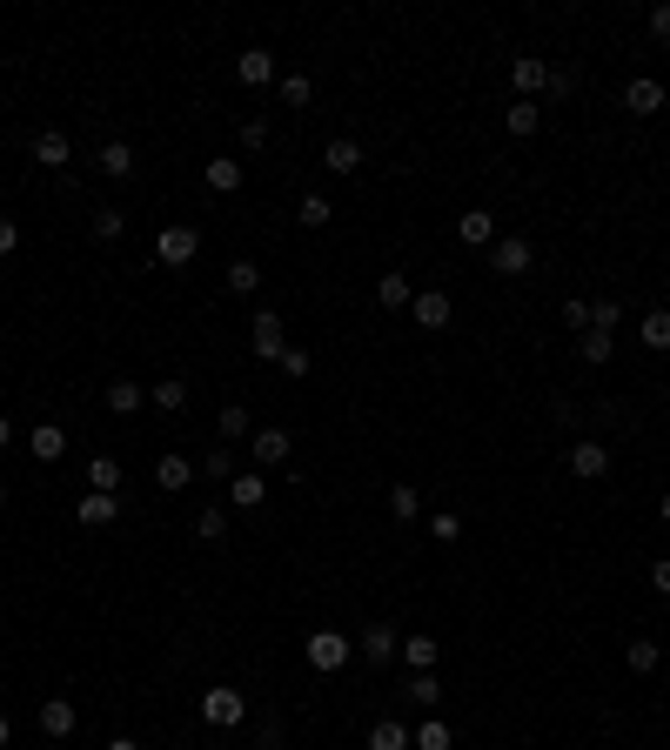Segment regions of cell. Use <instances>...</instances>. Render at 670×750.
Segmentation results:
<instances>
[{
	"instance_id": "1",
	"label": "cell",
	"mask_w": 670,
	"mask_h": 750,
	"mask_svg": "<svg viewBox=\"0 0 670 750\" xmlns=\"http://www.w3.org/2000/svg\"><path fill=\"white\" fill-rule=\"evenodd\" d=\"M302 657H309V670L329 677V670H342V663L356 657V637H342V630H309V637H302Z\"/></svg>"
},
{
	"instance_id": "2",
	"label": "cell",
	"mask_w": 670,
	"mask_h": 750,
	"mask_svg": "<svg viewBox=\"0 0 670 750\" xmlns=\"http://www.w3.org/2000/svg\"><path fill=\"white\" fill-rule=\"evenodd\" d=\"M248 717V697L235 684H208L201 690V724H215V730H235Z\"/></svg>"
},
{
	"instance_id": "3",
	"label": "cell",
	"mask_w": 670,
	"mask_h": 750,
	"mask_svg": "<svg viewBox=\"0 0 670 750\" xmlns=\"http://www.w3.org/2000/svg\"><path fill=\"white\" fill-rule=\"evenodd\" d=\"M195 255H201V235L188 228V221H168V228L155 235V262L161 268H188Z\"/></svg>"
},
{
	"instance_id": "4",
	"label": "cell",
	"mask_w": 670,
	"mask_h": 750,
	"mask_svg": "<svg viewBox=\"0 0 670 750\" xmlns=\"http://www.w3.org/2000/svg\"><path fill=\"white\" fill-rule=\"evenodd\" d=\"M248 342H255V355H262V362H282V349H289L282 315H275V309H255V315H248Z\"/></svg>"
},
{
	"instance_id": "5",
	"label": "cell",
	"mask_w": 670,
	"mask_h": 750,
	"mask_svg": "<svg viewBox=\"0 0 670 750\" xmlns=\"http://www.w3.org/2000/svg\"><path fill=\"white\" fill-rule=\"evenodd\" d=\"M490 268H496V275H530V268H536V248H530V235H496V248H490Z\"/></svg>"
},
{
	"instance_id": "6",
	"label": "cell",
	"mask_w": 670,
	"mask_h": 750,
	"mask_svg": "<svg viewBox=\"0 0 670 750\" xmlns=\"http://www.w3.org/2000/svg\"><path fill=\"white\" fill-rule=\"evenodd\" d=\"M356 657L376 663V670H389V657H402V637L389 630V623H369V630L356 637Z\"/></svg>"
},
{
	"instance_id": "7",
	"label": "cell",
	"mask_w": 670,
	"mask_h": 750,
	"mask_svg": "<svg viewBox=\"0 0 670 750\" xmlns=\"http://www.w3.org/2000/svg\"><path fill=\"white\" fill-rule=\"evenodd\" d=\"M550 74H557V67L543 61V54H523V61H510V81H516V101H536V94L550 88Z\"/></svg>"
},
{
	"instance_id": "8",
	"label": "cell",
	"mask_w": 670,
	"mask_h": 750,
	"mask_svg": "<svg viewBox=\"0 0 670 750\" xmlns=\"http://www.w3.org/2000/svg\"><path fill=\"white\" fill-rule=\"evenodd\" d=\"M449 295L443 288H416V302H409V322H416V329H449Z\"/></svg>"
},
{
	"instance_id": "9",
	"label": "cell",
	"mask_w": 670,
	"mask_h": 750,
	"mask_svg": "<svg viewBox=\"0 0 670 750\" xmlns=\"http://www.w3.org/2000/svg\"><path fill=\"white\" fill-rule=\"evenodd\" d=\"M248 449H255V469L268 476V469H282V463H289V449H295V442H289V429H255V436H248Z\"/></svg>"
},
{
	"instance_id": "10",
	"label": "cell",
	"mask_w": 670,
	"mask_h": 750,
	"mask_svg": "<svg viewBox=\"0 0 670 750\" xmlns=\"http://www.w3.org/2000/svg\"><path fill=\"white\" fill-rule=\"evenodd\" d=\"M235 81H242V88H268V81H275V54H268V47H242V54H235Z\"/></svg>"
},
{
	"instance_id": "11",
	"label": "cell",
	"mask_w": 670,
	"mask_h": 750,
	"mask_svg": "<svg viewBox=\"0 0 670 750\" xmlns=\"http://www.w3.org/2000/svg\"><path fill=\"white\" fill-rule=\"evenodd\" d=\"M456 242L496 248V215H490V208H463V215H456Z\"/></svg>"
},
{
	"instance_id": "12",
	"label": "cell",
	"mask_w": 670,
	"mask_h": 750,
	"mask_svg": "<svg viewBox=\"0 0 670 750\" xmlns=\"http://www.w3.org/2000/svg\"><path fill=\"white\" fill-rule=\"evenodd\" d=\"M27 449H34V463H61L67 456V429L61 422H34V429H27Z\"/></svg>"
},
{
	"instance_id": "13",
	"label": "cell",
	"mask_w": 670,
	"mask_h": 750,
	"mask_svg": "<svg viewBox=\"0 0 670 750\" xmlns=\"http://www.w3.org/2000/svg\"><path fill=\"white\" fill-rule=\"evenodd\" d=\"M570 476H577V483L610 476V449H603V442H577V449H570Z\"/></svg>"
},
{
	"instance_id": "14",
	"label": "cell",
	"mask_w": 670,
	"mask_h": 750,
	"mask_svg": "<svg viewBox=\"0 0 670 750\" xmlns=\"http://www.w3.org/2000/svg\"><path fill=\"white\" fill-rule=\"evenodd\" d=\"M228 503H235V509H262V503H268V476H262V469H235Z\"/></svg>"
},
{
	"instance_id": "15",
	"label": "cell",
	"mask_w": 670,
	"mask_h": 750,
	"mask_svg": "<svg viewBox=\"0 0 670 750\" xmlns=\"http://www.w3.org/2000/svg\"><path fill=\"white\" fill-rule=\"evenodd\" d=\"M34 161H41V168H67V161H74L67 128H41V134H34Z\"/></svg>"
},
{
	"instance_id": "16",
	"label": "cell",
	"mask_w": 670,
	"mask_h": 750,
	"mask_svg": "<svg viewBox=\"0 0 670 750\" xmlns=\"http://www.w3.org/2000/svg\"><path fill=\"white\" fill-rule=\"evenodd\" d=\"M88 530H108V523H121V496H101V489H88L81 496V509H74Z\"/></svg>"
},
{
	"instance_id": "17",
	"label": "cell",
	"mask_w": 670,
	"mask_h": 750,
	"mask_svg": "<svg viewBox=\"0 0 670 750\" xmlns=\"http://www.w3.org/2000/svg\"><path fill=\"white\" fill-rule=\"evenodd\" d=\"M74 724H81V717H74V704H67V697H47V704H41V737H54V744H61V737H74Z\"/></svg>"
},
{
	"instance_id": "18",
	"label": "cell",
	"mask_w": 670,
	"mask_h": 750,
	"mask_svg": "<svg viewBox=\"0 0 670 750\" xmlns=\"http://www.w3.org/2000/svg\"><path fill=\"white\" fill-rule=\"evenodd\" d=\"M624 108H630V114H657V108H664V81L637 74V81L624 88Z\"/></svg>"
},
{
	"instance_id": "19",
	"label": "cell",
	"mask_w": 670,
	"mask_h": 750,
	"mask_svg": "<svg viewBox=\"0 0 670 750\" xmlns=\"http://www.w3.org/2000/svg\"><path fill=\"white\" fill-rule=\"evenodd\" d=\"M503 128H510L516 141H530V134L543 128V101H510V108H503Z\"/></svg>"
},
{
	"instance_id": "20",
	"label": "cell",
	"mask_w": 670,
	"mask_h": 750,
	"mask_svg": "<svg viewBox=\"0 0 670 750\" xmlns=\"http://www.w3.org/2000/svg\"><path fill=\"white\" fill-rule=\"evenodd\" d=\"M376 302H382V309H389V315L416 302V288H409V275H402V268H389V275H382V282H376Z\"/></svg>"
},
{
	"instance_id": "21",
	"label": "cell",
	"mask_w": 670,
	"mask_h": 750,
	"mask_svg": "<svg viewBox=\"0 0 670 750\" xmlns=\"http://www.w3.org/2000/svg\"><path fill=\"white\" fill-rule=\"evenodd\" d=\"M155 483L168 489V496H181V489L195 483V463H188V456H161V463H155Z\"/></svg>"
},
{
	"instance_id": "22",
	"label": "cell",
	"mask_w": 670,
	"mask_h": 750,
	"mask_svg": "<svg viewBox=\"0 0 670 750\" xmlns=\"http://www.w3.org/2000/svg\"><path fill=\"white\" fill-rule=\"evenodd\" d=\"M322 168H329V175H356V168H362V148L342 134V141H329V148H322Z\"/></svg>"
},
{
	"instance_id": "23",
	"label": "cell",
	"mask_w": 670,
	"mask_h": 750,
	"mask_svg": "<svg viewBox=\"0 0 670 750\" xmlns=\"http://www.w3.org/2000/svg\"><path fill=\"white\" fill-rule=\"evenodd\" d=\"M201 181H208V188H215V195H235V188H242V161L215 155V161H208V168H201Z\"/></svg>"
},
{
	"instance_id": "24",
	"label": "cell",
	"mask_w": 670,
	"mask_h": 750,
	"mask_svg": "<svg viewBox=\"0 0 670 750\" xmlns=\"http://www.w3.org/2000/svg\"><path fill=\"white\" fill-rule=\"evenodd\" d=\"M141 402H148V389H141V382H128V375H114V382H108V409H114V416H134Z\"/></svg>"
},
{
	"instance_id": "25",
	"label": "cell",
	"mask_w": 670,
	"mask_h": 750,
	"mask_svg": "<svg viewBox=\"0 0 670 750\" xmlns=\"http://www.w3.org/2000/svg\"><path fill=\"white\" fill-rule=\"evenodd\" d=\"M148 402L168 409V416H181V409H188V382H181V375H161L155 389H148Z\"/></svg>"
},
{
	"instance_id": "26",
	"label": "cell",
	"mask_w": 670,
	"mask_h": 750,
	"mask_svg": "<svg viewBox=\"0 0 670 750\" xmlns=\"http://www.w3.org/2000/svg\"><path fill=\"white\" fill-rule=\"evenodd\" d=\"M402 663H409V670H436V663H443V643L436 637H402Z\"/></svg>"
},
{
	"instance_id": "27",
	"label": "cell",
	"mask_w": 670,
	"mask_h": 750,
	"mask_svg": "<svg viewBox=\"0 0 670 750\" xmlns=\"http://www.w3.org/2000/svg\"><path fill=\"white\" fill-rule=\"evenodd\" d=\"M94 168H101V175H114V181H128V175H134V148H128V141H108V148L94 155Z\"/></svg>"
},
{
	"instance_id": "28",
	"label": "cell",
	"mask_w": 670,
	"mask_h": 750,
	"mask_svg": "<svg viewBox=\"0 0 670 750\" xmlns=\"http://www.w3.org/2000/svg\"><path fill=\"white\" fill-rule=\"evenodd\" d=\"M416 737L396 724V717H382V724H369V750H409Z\"/></svg>"
},
{
	"instance_id": "29",
	"label": "cell",
	"mask_w": 670,
	"mask_h": 750,
	"mask_svg": "<svg viewBox=\"0 0 670 750\" xmlns=\"http://www.w3.org/2000/svg\"><path fill=\"white\" fill-rule=\"evenodd\" d=\"M637 342H644V349H670V309H650L644 322H637Z\"/></svg>"
},
{
	"instance_id": "30",
	"label": "cell",
	"mask_w": 670,
	"mask_h": 750,
	"mask_svg": "<svg viewBox=\"0 0 670 750\" xmlns=\"http://www.w3.org/2000/svg\"><path fill=\"white\" fill-rule=\"evenodd\" d=\"M88 489H101V496H121V463H114V456H94V463H88Z\"/></svg>"
},
{
	"instance_id": "31",
	"label": "cell",
	"mask_w": 670,
	"mask_h": 750,
	"mask_svg": "<svg viewBox=\"0 0 670 750\" xmlns=\"http://www.w3.org/2000/svg\"><path fill=\"white\" fill-rule=\"evenodd\" d=\"M409 704H423V710L443 704V684H436V670H409Z\"/></svg>"
},
{
	"instance_id": "32",
	"label": "cell",
	"mask_w": 670,
	"mask_h": 750,
	"mask_svg": "<svg viewBox=\"0 0 670 750\" xmlns=\"http://www.w3.org/2000/svg\"><path fill=\"white\" fill-rule=\"evenodd\" d=\"M389 516H396V523H416V516H423V503H416V483H389Z\"/></svg>"
},
{
	"instance_id": "33",
	"label": "cell",
	"mask_w": 670,
	"mask_h": 750,
	"mask_svg": "<svg viewBox=\"0 0 670 750\" xmlns=\"http://www.w3.org/2000/svg\"><path fill=\"white\" fill-rule=\"evenodd\" d=\"M624 663H630V670H637V677H650V670H657V663H664V643L637 637V643H630V650H624Z\"/></svg>"
},
{
	"instance_id": "34",
	"label": "cell",
	"mask_w": 670,
	"mask_h": 750,
	"mask_svg": "<svg viewBox=\"0 0 670 750\" xmlns=\"http://www.w3.org/2000/svg\"><path fill=\"white\" fill-rule=\"evenodd\" d=\"M295 221H302V228H329V221H335L329 195H302V201H295Z\"/></svg>"
},
{
	"instance_id": "35",
	"label": "cell",
	"mask_w": 670,
	"mask_h": 750,
	"mask_svg": "<svg viewBox=\"0 0 670 750\" xmlns=\"http://www.w3.org/2000/svg\"><path fill=\"white\" fill-rule=\"evenodd\" d=\"M409 737H416V750H456V737H449V724H443V717H429V724H416Z\"/></svg>"
},
{
	"instance_id": "36",
	"label": "cell",
	"mask_w": 670,
	"mask_h": 750,
	"mask_svg": "<svg viewBox=\"0 0 670 750\" xmlns=\"http://www.w3.org/2000/svg\"><path fill=\"white\" fill-rule=\"evenodd\" d=\"M195 536H201V543H222V536H228V509H222V503H208V509L195 516Z\"/></svg>"
},
{
	"instance_id": "37",
	"label": "cell",
	"mask_w": 670,
	"mask_h": 750,
	"mask_svg": "<svg viewBox=\"0 0 670 750\" xmlns=\"http://www.w3.org/2000/svg\"><path fill=\"white\" fill-rule=\"evenodd\" d=\"M215 429H222V442H242V436H255V422H248V409H242V402H228Z\"/></svg>"
},
{
	"instance_id": "38",
	"label": "cell",
	"mask_w": 670,
	"mask_h": 750,
	"mask_svg": "<svg viewBox=\"0 0 670 750\" xmlns=\"http://www.w3.org/2000/svg\"><path fill=\"white\" fill-rule=\"evenodd\" d=\"M617 355V335L610 329H583V362H610Z\"/></svg>"
},
{
	"instance_id": "39",
	"label": "cell",
	"mask_w": 670,
	"mask_h": 750,
	"mask_svg": "<svg viewBox=\"0 0 670 750\" xmlns=\"http://www.w3.org/2000/svg\"><path fill=\"white\" fill-rule=\"evenodd\" d=\"M255 288H262V268H255V262L228 268V295H255Z\"/></svg>"
},
{
	"instance_id": "40",
	"label": "cell",
	"mask_w": 670,
	"mask_h": 750,
	"mask_svg": "<svg viewBox=\"0 0 670 750\" xmlns=\"http://www.w3.org/2000/svg\"><path fill=\"white\" fill-rule=\"evenodd\" d=\"M201 476H215V483H235V463H228V442H222V449H208V456H201Z\"/></svg>"
},
{
	"instance_id": "41",
	"label": "cell",
	"mask_w": 670,
	"mask_h": 750,
	"mask_svg": "<svg viewBox=\"0 0 670 750\" xmlns=\"http://www.w3.org/2000/svg\"><path fill=\"white\" fill-rule=\"evenodd\" d=\"M309 94H315L309 74H282V101H289V108H309Z\"/></svg>"
},
{
	"instance_id": "42",
	"label": "cell",
	"mask_w": 670,
	"mask_h": 750,
	"mask_svg": "<svg viewBox=\"0 0 670 750\" xmlns=\"http://www.w3.org/2000/svg\"><path fill=\"white\" fill-rule=\"evenodd\" d=\"M94 242H121V208H94Z\"/></svg>"
},
{
	"instance_id": "43",
	"label": "cell",
	"mask_w": 670,
	"mask_h": 750,
	"mask_svg": "<svg viewBox=\"0 0 670 750\" xmlns=\"http://www.w3.org/2000/svg\"><path fill=\"white\" fill-rule=\"evenodd\" d=\"M429 536H436V543H456V536H463V516L436 509V516H429Z\"/></svg>"
},
{
	"instance_id": "44",
	"label": "cell",
	"mask_w": 670,
	"mask_h": 750,
	"mask_svg": "<svg viewBox=\"0 0 670 750\" xmlns=\"http://www.w3.org/2000/svg\"><path fill=\"white\" fill-rule=\"evenodd\" d=\"M617 322H624V309H617V302H590V329H610V335H617Z\"/></svg>"
},
{
	"instance_id": "45",
	"label": "cell",
	"mask_w": 670,
	"mask_h": 750,
	"mask_svg": "<svg viewBox=\"0 0 670 750\" xmlns=\"http://www.w3.org/2000/svg\"><path fill=\"white\" fill-rule=\"evenodd\" d=\"M563 322H570V329H590V302H577V295H570V302H563Z\"/></svg>"
},
{
	"instance_id": "46",
	"label": "cell",
	"mask_w": 670,
	"mask_h": 750,
	"mask_svg": "<svg viewBox=\"0 0 670 750\" xmlns=\"http://www.w3.org/2000/svg\"><path fill=\"white\" fill-rule=\"evenodd\" d=\"M242 148H248V155H262V148H268V121H248V128H242Z\"/></svg>"
},
{
	"instance_id": "47",
	"label": "cell",
	"mask_w": 670,
	"mask_h": 750,
	"mask_svg": "<svg viewBox=\"0 0 670 750\" xmlns=\"http://www.w3.org/2000/svg\"><path fill=\"white\" fill-rule=\"evenodd\" d=\"M14 248H21V221L0 215V255H14Z\"/></svg>"
},
{
	"instance_id": "48",
	"label": "cell",
	"mask_w": 670,
	"mask_h": 750,
	"mask_svg": "<svg viewBox=\"0 0 670 750\" xmlns=\"http://www.w3.org/2000/svg\"><path fill=\"white\" fill-rule=\"evenodd\" d=\"M315 362H309V349H282V375H309Z\"/></svg>"
},
{
	"instance_id": "49",
	"label": "cell",
	"mask_w": 670,
	"mask_h": 750,
	"mask_svg": "<svg viewBox=\"0 0 670 750\" xmlns=\"http://www.w3.org/2000/svg\"><path fill=\"white\" fill-rule=\"evenodd\" d=\"M650 34H657V41H670V0H657V7H650Z\"/></svg>"
},
{
	"instance_id": "50",
	"label": "cell",
	"mask_w": 670,
	"mask_h": 750,
	"mask_svg": "<svg viewBox=\"0 0 670 750\" xmlns=\"http://www.w3.org/2000/svg\"><path fill=\"white\" fill-rule=\"evenodd\" d=\"M255 737H262V750H275V744H282V717H262V724H255Z\"/></svg>"
},
{
	"instance_id": "51",
	"label": "cell",
	"mask_w": 670,
	"mask_h": 750,
	"mask_svg": "<svg viewBox=\"0 0 670 750\" xmlns=\"http://www.w3.org/2000/svg\"><path fill=\"white\" fill-rule=\"evenodd\" d=\"M650 583H657V590L670 596V556H657V563H650Z\"/></svg>"
},
{
	"instance_id": "52",
	"label": "cell",
	"mask_w": 670,
	"mask_h": 750,
	"mask_svg": "<svg viewBox=\"0 0 670 750\" xmlns=\"http://www.w3.org/2000/svg\"><path fill=\"white\" fill-rule=\"evenodd\" d=\"M101 750H141V744H134V737H108V744H101Z\"/></svg>"
},
{
	"instance_id": "53",
	"label": "cell",
	"mask_w": 670,
	"mask_h": 750,
	"mask_svg": "<svg viewBox=\"0 0 670 750\" xmlns=\"http://www.w3.org/2000/svg\"><path fill=\"white\" fill-rule=\"evenodd\" d=\"M7 442H14V422H7V416H0V449H7Z\"/></svg>"
},
{
	"instance_id": "54",
	"label": "cell",
	"mask_w": 670,
	"mask_h": 750,
	"mask_svg": "<svg viewBox=\"0 0 670 750\" xmlns=\"http://www.w3.org/2000/svg\"><path fill=\"white\" fill-rule=\"evenodd\" d=\"M7 737H14V724H7V710H0V750H7Z\"/></svg>"
},
{
	"instance_id": "55",
	"label": "cell",
	"mask_w": 670,
	"mask_h": 750,
	"mask_svg": "<svg viewBox=\"0 0 670 750\" xmlns=\"http://www.w3.org/2000/svg\"><path fill=\"white\" fill-rule=\"evenodd\" d=\"M657 516H664V523H670V489H664V503H657Z\"/></svg>"
},
{
	"instance_id": "56",
	"label": "cell",
	"mask_w": 670,
	"mask_h": 750,
	"mask_svg": "<svg viewBox=\"0 0 670 750\" xmlns=\"http://www.w3.org/2000/svg\"><path fill=\"white\" fill-rule=\"evenodd\" d=\"M0 509H7V476H0Z\"/></svg>"
},
{
	"instance_id": "57",
	"label": "cell",
	"mask_w": 670,
	"mask_h": 750,
	"mask_svg": "<svg viewBox=\"0 0 670 750\" xmlns=\"http://www.w3.org/2000/svg\"><path fill=\"white\" fill-rule=\"evenodd\" d=\"M664 396H670V375H664Z\"/></svg>"
}]
</instances>
